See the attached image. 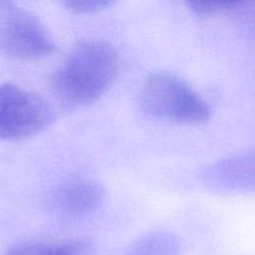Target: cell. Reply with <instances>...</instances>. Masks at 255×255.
Returning a JSON list of instances; mask_svg holds the SVG:
<instances>
[{"instance_id":"1","label":"cell","mask_w":255,"mask_h":255,"mask_svg":"<svg viewBox=\"0 0 255 255\" xmlns=\"http://www.w3.org/2000/svg\"><path fill=\"white\" fill-rule=\"evenodd\" d=\"M120 56L110 42L87 40L77 44L51 77L54 94L70 107L99 101L114 85Z\"/></svg>"},{"instance_id":"2","label":"cell","mask_w":255,"mask_h":255,"mask_svg":"<svg viewBox=\"0 0 255 255\" xmlns=\"http://www.w3.org/2000/svg\"><path fill=\"white\" fill-rule=\"evenodd\" d=\"M139 104L149 116L179 124L198 125L211 119V107L203 97L168 72H156L146 80Z\"/></svg>"},{"instance_id":"3","label":"cell","mask_w":255,"mask_h":255,"mask_svg":"<svg viewBox=\"0 0 255 255\" xmlns=\"http://www.w3.org/2000/svg\"><path fill=\"white\" fill-rule=\"evenodd\" d=\"M0 51L17 60H37L55 51L49 30L16 2L0 1Z\"/></svg>"},{"instance_id":"4","label":"cell","mask_w":255,"mask_h":255,"mask_svg":"<svg viewBox=\"0 0 255 255\" xmlns=\"http://www.w3.org/2000/svg\"><path fill=\"white\" fill-rule=\"evenodd\" d=\"M52 105L35 92L14 84L0 86V138L32 137L54 124Z\"/></svg>"},{"instance_id":"5","label":"cell","mask_w":255,"mask_h":255,"mask_svg":"<svg viewBox=\"0 0 255 255\" xmlns=\"http://www.w3.org/2000/svg\"><path fill=\"white\" fill-rule=\"evenodd\" d=\"M105 188L92 179H74L55 189L51 207L65 218H81L95 213L105 201Z\"/></svg>"},{"instance_id":"6","label":"cell","mask_w":255,"mask_h":255,"mask_svg":"<svg viewBox=\"0 0 255 255\" xmlns=\"http://www.w3.org/2000/svg\"><path fill=\"white\" fill-rule=\"evenodd\" d=\"M203 181L218 191L255 193V149L217 162L204 172Z\"/></svg>"},{"instance_id":"7","label":"cell","mask_w":255,"mask_h":255,"mask_svg":"<svg viewBox=\"0 0 255 255\" xmlns=\"http://www.w3.org/2000/svg\"><path fill=\"white\" fill-rule=\"evenodd\" d=\"M92 248L87 242H22L11 247L7 255H91Z\"/></svg>"},{"instance_id":"8","label":"cell","mask_w":255,"mask_h":255,"mask_svg":"<svg viewBox=\"0 0 255 255\" xmlns=\"http://www.w3.org/2000/svg\"><path fill=\"white\" fill-rule=\"evenodd\" d=\"M181 241L168 231H154L137 239L125 255H179Z\"/></svg>"},{"instance_id":"9","label":"cell","mask_w":255,"mask_h":255,"mask_svg":"<svg viewBox=\"0 0 255 255\" xmlns=\"http://www.w3.org/2000/svg\"><path fill=\"white\" fill-rule=\"evenodd\" d=\"M242 2H223V1H189L187 6L198 16H212L219 12L228 11L237 6H241Z\"/></svg>"},{"instance_id":"10","label":"cell","mask_w":255,"mask_h":255,"mask_svg":"<svg viewBox=\"0 0 255 255\" xmlns=\"http://www.w3.org/2000/svg\"><path fill=\"white\" fill-rule=\"evenodd\" d=\"M67 10L76 14H92L107 9L114 1L107 0H66L62 2Z\"/></svg>"}]
</instances>
